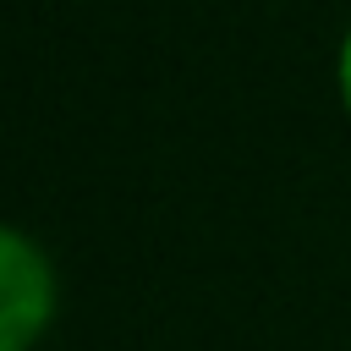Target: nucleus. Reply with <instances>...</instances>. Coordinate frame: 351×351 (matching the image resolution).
<instances>
[{"instance_id": "1", "label": "nucleus", "mask_w": 351, "mask_h": 351, "mask_svg": "<svg viewBox=\"0 0 351 351\" xmlns=\"http://www.w3.org/2000/svg\"><path fill=\"white\" fill-rule=\"evenodd\" d=\"M55 313V274L44 252L0 225V351H27Z\"/></svg>"}, {"instance_id": "2", "label": "nucleus", "mask_w": 351, "mask_h": 351, "mask_svg": "<svg viewBox=\"0 0 351 351\" xmlns=\"http://www.w3.org/2000/svg\"><path fill=\"white\" fill-rule=\"evenodd\" d=\"M340 99H346V110H351V33H346V44H340Z\"/></svg>"}]
</instances>
